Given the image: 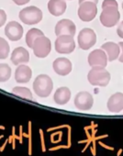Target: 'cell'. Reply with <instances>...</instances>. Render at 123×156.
Instances as JSON below:
<instances>
[{
	"label": "cell",
	"mask_w": 123,
	"mask_h": 156,
	"mask_svg": "<svg viewBox=\"0 0 123 156\" xmlns=\"http://www.w3.org/2000/svg\"><path fill=\"white\" fill-rule=\"evenodd\" d=\"M62 148H69V146L68 145H60V146H57V147L51 148L50 151H55V150H59V149H62Z\"/></svg>",
	"instance_id": "f546056e"
},
{
	"label": "cell",
	"mask_w": 123,
	"mask_h": 156,
	"mask_svg": "<svg viewBox=\"0 0 123 156\" xmlns=\"http://www.w3.org/2000/svg\"><path fill=\"white\" fill-rule=\"evenodd\" d=\"M7 21V14L3 9H0V28L5 25Z\"/></svg>",
	"instance_id": "d4e9b609"
},
{
	"label": "cell",
	"mask_w": 123,
	"mask_h": 156,
	"mask_svg": "<svg viewBox=\"0 0 123 156\" xmlns=\"http://www.w3.org/2000/svg\"><path fill=\"white\" fill-rule=\"evenodd\" d=\"M30 0H13V2L16 4V5H19V6H22V5H25L27 3H29Z\"/></svg>",
	"instance_id": "83f0119b"
},
{
	"label": "cell",
	"mask_w": 123,
	"mask_h": 156,
	"mask_svg": "<svg viewBox=\"0 0 123 156\" xmlns=\"http://www.w3.org/2000/svg\"><path fill=\"white\" fill-rule=\"evenodd\" d=\"M111 7H115L118 8V4L116 0H104L102 3V9H107V8H111Z\"/></svg>",
	"instance_id": "cb8c5ba5"
},
{
	"label": "cell",
	"mask_w": 123,
	"mask_h": 156,
	"mask_svg": "<svg viewBox=\"0 0 123 156\" xmlns=\"http://www.w3.org/2000/svg\"><path fill=\"white\" fill-rule=\"evenodd\" d=\"M5 34L12 41H19L23 36V27L17 21H10L5 28Z\"/></svg>",
	"instance_id": "7c38bea8"
},
{
	"label": "cell",
	"mask_w": 123,
	"mask_h": 156,
	"mask_svg": "<svg viewBox=\"0 0 123 156\" xmlns=\"http://www.w3.org/2000/svg\"><path fill=\"white\" fill-rule=\"evenodd\" d=\"M40 36H44L43 32L41 30H40L39 29H31L28 31V33L26 34V43L27 45L32 49L33 47V43L35 41V40Z\"/></svg>",
	"instance_id": "ffe728a7"
},
{
	"label": "cell",
	"mask_w": 123,
	"mask_h": 156,
	"mask_svg": "<svg viewBox=\"0 0 123 156\" xmlns=\"http://www.w3.org/2000/svg\"><path fill=\"white\" fill-rule=\"evenodd\" d=\"M122 9H123V2H122Z\"/></svg>",
	"instance_id": "d590c367"
},
{
	"label": "cell",
	"mask_w": 123,
	"mask_h": 156,
	"mask_svg": "<svg viewBox=\"0 0 123 156\" xmlns=\"http://www.w3.org/2000/svg\"><path fill=\"white\" fill-rule=\"evenodd\" d=\"M33 53L38 58L47 57L51 51V44L50 39L45 36H40L37 38L33 43Z\"/></svg>",
	"instance_id": "52a82bcc"
},
{
	"label": "cell",
	"mask_w": 123,
	"mask_h": 156,
	"mask_svg": "<svg viewBox=\"0 0 123 156\" xmlns=\"http://www.w3.org/2000/svg\"><path fill=\"white\" fill-rule=\"evenodd\" d=\"M70 98H71V91L68 87H65L58 88L55 91L54 96H53L54 102L60 106L67 104Z\"/></svg>",
	"instance_id": "d6986e66"
},
{
	"label": "cell",
	"mask_w": 123,
	"mask_h": 156,
	"mask_svg": "<svg viewBox=\"0 0 123 156\" xmlns=\"http://www.w3.org/2000/svg\"><path fill=\"white\" fill-rule=\"evenodd\" d=\"M77 41L82 50H89L97 42V34L92 29L85 28L79 32Z\"/></svg>",
	"instance_id": "8992f818"
},
{
	"label": "cell",
	"mask_w": 123,
	"mask_h": 156,
	"mask_svg": "<svg viewBox=\"0 0 123 156\" xmlns=\"http://www.w3.org/2000/svg\"><path fill=\"white\" fill-rule=\"evenodd\" d=\"M33 90L40 98H47L51 95L53 89V83L51 78L47 74L38 75L33 82Z\"/></svg>",
	"instance_id": "7a4b0ae2"
},
{
	"label": "cell",
	"mask_w": 123,
	"mask_h": 156,
	"mask_svg": "<svg viewBox=\"0 0 123 156\" xmlns=\"http://www.w3.org/2000/svg\"><path fill=\"white\" fill-rule=\"evenodd\" d=\"M76 27L75 23L70 20H60L56 24L54 29V32L57 37L61 35H71L74 37L76 34Z\"/></svg>",
	"instance_id": "30bf717a"
},
{
	"label": "cell",
	"mask_w": 123,
	"mask_h": 156,
	"mask_svg": "<svg viewBox=\"0 0 123 156\" xmlns=\"http://www.w3.org/2000/svg\"><path fill=\"white\" fill-rule=\"evenodd\" d=\"M52 67H53L54 72L57 74L61 76H65L72 72L73 64L70 62V60H68L67 58L60 57V58H57L53 62Z\"/></svg>",
	"instance_id": "8fae6325"
},
{
	"label": "cell",
	"mask_w": 123,
	"mask_h": 156,
	"mask_svg": "<svg viewBox=\"0 0 123 156\" xmlns=\"http://www.w3.org/2000/svg\"><path fill=\"white\" fill-rule=\"evenodd\" d=\"M101 49L106 52L108 62H113L119 57L120 47L118 44H117L113 41H108V42L104 43L101 46Z\"/></svg>",
	"instance_id": "e0dca14e"
},
{
	"label": "cell",
	"mask_w": 123,
	"mask_h": 156,
	"mask_svg": "<svg viewBox=\"0 0 123 156\" xmlns=\"http://www.w3.org/2000/svg\"><path fill=\"white\" fill-rule=\"evenodd\" d=\"M55 51L61 54H69L76 49V42L71 35L58 36L54 42Z\"/></svg>",
	"instance_id": "277c9868"
},
{
	"label": "cell",
	"mask_w": 123,
	"mask_h": 156,
	"mask_svg": "<svg viewBox=\"0 0 123 156\" xmlns=\"http://www.w3.org/2000/svg\"><path fill=\"white\" fill-rule=\"evenodd\" d=\"M94 104V98L92 95L88 92L82 91L79 92L75 98V106L77 109L82 111H86L92 108Z\"/></svg>",
	"instance_id": "9c48e42d"
},
{
	"label": "cell",
	"mask_w": 123,
	"mask_h": 156,
	"mask_svg": "<svg viewBox=\"0 0 123 156\" xmlns=\"http://www.w3.org/2000/svg\"><path fill=\"white\" fill-rule=\"evenodd\" d=\"M12 93L16 96H19L24 99L28 100H33L32 98V93L31 91L27 88V87H16L12 89Z\"/></svg>",
	"instance_id": "44dd1931"
},
{
	"label": "cell",
	"mask_w": 123,
	"mask_h": 156,
	"mask_svg": "<svg viewBox=\"0 0 123 156\" xmlns=\"http://www.w3.org/2000/svg\"><path fill=\"white\" fill-rule=\"evenodd\" d=\"M98 144H99L100 146H102V147H104V148L107 149V150L114 151V148H112V147H109V146H107V145H105V143H103V142H101V141H99V142H98Z\"/></svg>",
	"instance_id": "4dcf8cb0"
},
{
	"label": "cell",
	"mask_w": 123,
	"mask_h": 156,
	"mask_svg": "<svg viewBox=\"0 0 123 156\" xmlns=\"http://www.w3.org/2000/svg\"><path fill=\"white\" fill-rule=\"evenodd\" d=\"M48 10L55 17L62 16L66 10L65 0H50L48 2Z\"/></svg>",
	"instance_id": "ac0fdd59"
},
{
	"label": "cell",
	"mask_w": 123,
	"mask_h": 156,
	"mask_svg": "<svg viewBox=\"0 0 123 156\" xmlns=\"http://www.w3.org/2000/svg\"><path fill=\"white\" fill-rule=\"evenodd\" d=\"M120 19V14L118 8L111 7L104 9L101 12L99 20L104 27L112 28L118 23Z\"/></svg>",
	"instance_id": "5b68a950"
},
{
	"label": "cell",
	"mask_w": 123,
	"mask_h": 156,
	"mask_svg": "<svg viewBox=\"0 0 123 156\" xmlns=\"http://www.w3.org/2000/svg\"><path fill=\"white\" fill-rule=\"evenodd\" d=\"M107 107L111 113H119L123 110V94L120 92L113 94L107 100Z\"/></svg>",
	"instance_id": "5bb4252c"
},
{
	"label": "cell",
	"mask_w": 123,
	"mask_h": 156,
	"mask_svg": "<svg viewBox=\"0 0 123 156\" xmlns=\"http://www.w3.org/2000/svg\"><path fill=\"white\" fill-rule=\"evenodd\" d=\"M121 152H122V149H119V150H118V154H117V156H119V155L121 154Z\"/></svg>",
	"instance_id": "836d02e7"
},
{
	"label": "cell",
	"mask_w": 123,
	"mask_h": 156,
	"mask_svg": "<svg viewBox=\"0 0 123 156\" xmlns=\"http://www.w3.org/2000/svg\"><path fill=\"white\" fill-rule=\"evenodd\" d=\"M10 60H11L12 63L15 64V65L24 64V63L29 62V61H30V53L25 48L18 47L11 53Z\"/></svg>",
	"instance_id": "2e32d148"
},
{
	"label": "cell",
	"mask_w": 123,
	"mask_h": 156,
	"mask_svg": "<svg viewBox=\"0 0 123 156\" xmlns=\"http://www.w3.org/2000/svg\"><path fill=\"white\" fill-rule=\"evenodd\" d=\"M8 142H9V140H6V141H5V143L3 144V146H2L1 148H0V151H1V152H2V151H4V149L6 148V146H7V144H8Z\"/></svg>",
	"instance_id": "d6a6232c"
},
{
	"label": "cell",
	"mask_w": 123,
	"mask_h": 156,
	"mask_svg": "<svg viewBox=\"0 0 123 156\" xmlns=\"http://www.w3.org/2000/svg\"><path fill=\"white\" fill-rule=\"evenodd\" d=\"M40 141H41V148H42V152H44L46 151L45 149V143H44V137H43V132L40 129Z\"/></svg>",
	"instance_id": "f1b7e54d"
},
{
	"label": "cell",
	"mask_w": 123,
	"mask_h": 156,
	"mask_svg": "<svg viewBox=\"0 0 123 156\" xmlns=\"http://www.w3.org/2000/svg\"><path fill=\"white\" fill-rule=\"evenodd\" d=\"M110 73L105 67L94 66L89 71L87 79L92 86L96 87H107L110 82Z\"/></svg>",
	"instance_id": "6da1fadb"
},
{
	"label": "cell",
	"mask_w": 123,
	"mask_h": 156,
	"mask_svg": "<svg viewBox=\"0 0 123 156\" xmlns=\"http://www.w3.org/2000/svg\"><path fill=\"white\" fill-rule=\"evenodd\" d=\"M19 19L20 20L25 23L26 25H35L40 22L42 20V12L41 10L34 6H30L28 8L23 9L19 12Z\"/></svg>",
	"instance_id": "3957f363"
},
{
	"label": "cell",
	"mask_w": 123,
	"mask_h": 156,
	"mask_svg": "<svg viewBox=\"0 0 123 156\" xmlns=\"http://www.w3.org/2000/svg\"><path fill=\"white\" fill-rule=\"evenodd\" d=\"M3 137H4V136H3V135H1V136H0V140H1V139H2V138H3Z\"/></svg>",
	"instance_id": "e575fe53"
},
{
	"label": "cell",
	"mask_w": 123,
	"mask_h": 156,
	"mask_svg": "<svg viewBox=\"0 0 123 156\" xmlns=\"http://www.w3.org/2000/svg\"><path fill=\"white\" fill-rule=\"evenodd\" d=\"M9 51L10 48L8 41L5 39L0 37V59H6L9 54Z\"/></svg>",
	"instance_id": "603a6c76"
},
{
	"label": "cell",
	"mask_w": 123,
	"mask_h": 156,
	"mask_svg": "<svg viewBox=\"0 0 123 156\" xmlns=\"http://www.w3.org/2000/svg\"><path fill=\"white\" fill-rule=\"evenodd\" d=\"M117 33L120 38L123 39V21L119 23V25H118V27L117 29Z\"/></svg>",
	"instance_id": "484cf974"
},
{
	"label": "cell",
	"mask_w": 123,
	"mask_h": 156,
	"mask_svg": "<svg viewBox=\"0 0 123 156\" xmlns=\"http://www.w3.org/2000/svg\"><path fill=\"white\" fill-rule=\"evenodd\" d=\"M11 76V68L7 63H0V83L7 82Z\"/></svg>",
	"instance_id": "7402d4cb"
},
{
	"label": "cell",
	"mask_w": 123,
	"mask_h": 156,
	"mask_svg": "<svg viewBox=\"0 0 123 156\" xmlns=\"http://www.w3.org/2000/svg\"><path fill=\"white\" fill-rule=\"evenodd\" d=\"M107 56L102 49H97L88 55V63L91 67L101 66L106 67L107 64Z\"/></svg>",
	"instance_id": "4fadbf2b"
},
{
	"label": "cell",
	"mask_w": 123,
	"mask_h": 156,
	"mask_svg": "<svg viewBox=\"0 0 123 156\" xmlns=\"http://www.w3.org/2000/svg\"><path fill=\"white\" fill-rule=\"evenodd\" d=\"M84 2H94V3L97 4L98 0H79V5L82 4V3H84Z\"/></svg>",
	"instance_id": "1f68e13d"
},
{
	"label": "cell",
	"mask_w": 123,
	"mask_h": 156,
	"mask_svg": "<svg viewBox=\"0 0 123 156\" xmlns=\"http://www.w3.org/2000/svg\"><path fill=\"white\" fill-rule=\"evenodd\" d=\"M97 14V4L94 2H84L79 5L78 17L82 21H92Z\"/></svg>",
	"instance_id": "ba28073f"
},
{
	"label": "cell",
	"mask_w": 123,
	"mask_h": 156,
	"mask_svg": "<svg viewBox=\"0 0 123 156\" xmlns=\"http://www.w3.org/2000/svg\"><path fill=\"white\" fill-rule=\"evenodd\" d=\"M119 47H120V53H119V57H118V61L120 62H123V41L118 43Z\"/></svg>",
	"instance_id": "4316f807"
},
{
	"label": "cell",
	"mask_w": 123,
	"mask_h": 156,
	"mask_svg": "<svg viewBox=\"0 0 123 156\" xmlns=\"http://www.w3.org/2000/svg\"><path fill=\"white\" fill-rule=\"evenodd\" d=\"M31 76H32V71L28 65L25 64L18 65L15 72V80L17 83L26 84L30 80Z\"/></svg>",
	"instance_id": "9a60e30c"
}]
</instances>
